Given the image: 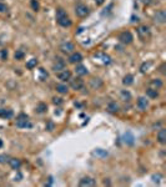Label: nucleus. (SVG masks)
I'll list each match as a JSON object with an SVG mask.
<instances>
[{
	"instance_id": "f257e3e1",
	"label": "nucleus",
	"mask_w": 166,
	"mask_h": 187,
	"mask_svg": "<svg viewBox=\"0 0 166 187\" xmlns=\"http://www.w3.org/2000/svg\"><path fill=\"white\" fill-rule=\"evenodd\" d=\"M15 124H16L18 127H20V129H26V127H31V126H33L29 121V116L25 115V114H20L19 116H18Z\"/></svg>"
},
{
	"instance_id": "f03ea898",
	"label": "nucleus",
	"mask_w": 166,
	"mask_h": 187,
	"mask_svg": "<svg viewBox=\"0 0 166 187\" xmlns=\"http://www.w3.org/2000/svg\"><path fill=\"white\" fill-rule=\"evenodd\" d=\"M132 40H134V37H132V34H131L130 31H122V32H120L119 41H120L121 44L129 45V44L132 43Z\"/></svg>"
},
{
	"instance_id": "7ed1b4c3",
	"label": "nucleus",
	"mask_w": 166,
	"mask_h": 187,
	"mask_svg": "<svg viewBox=\"0 0 166 187\" xmlns=\"http://www.w3.org/2000/svg\"><path fill=\"white\" fill-rule=\"evenodd\" d=\"M75 14L79 18H85L86 15H89V8L85 4H77L75 6Z\"/></svg>"
},
{
	"instance_id": "20e7f679",
	"label": "nucleus",
	"mask_w": 166,
	"mask_h": 187,
	"mask_svg": "<svg viewBox=\"0 0 166 187\" xmlns=\"http://www.w3.org/2000/svg\"><path fill=\"white\" fill-rule=\"evenodd\" d=\"M64 69H66V63L64 61V60L61 58H56L55 59V61L53 64V70L55 72H59V71H61V70Z\"/></svg>"
},
{
	"instance_id": "39448f33",
	"label": "nucleus",
	"mask_w": 166,
	"mask_h": 187,
	"mask_svg": "<svg viewBox=\"0 0 166 187\" xmlns=\"http://www.w3.org/2000/svg\"><path fill=\"white\" fill-rule=\"evenodd\" d=\"M84 85H85V82L84 80H81L80 77H75L74 80H71L70 82V86L72 90H75V91H79V90H82L84 89Z\"/></svg>"
},
{
	"instance_id": "423d86ee",
	"label": "nucleus",
	"mask_w": 166,
	"mask_h": 187,
	"mask_svg": "<svg viewBox=\"0 0 166 187\" xmlns=\"http://www.w3.org/2000/svg\"><path fill=\"white\" fill-rule=\"evenodd\" d=\"M79 185L81 187H93V186H96V181L93 177H82L79 182Z\"/></svg>"
},
{
	"instance_id": "0eeeda50",
	"label": "nucleus",
	"mask_w": 166,
	"mask_h": 187,
	"mask_svg": "<svg viewBox=\"0 0 166 187\" xmlns=\"http://www.w3.org/2000/svg\"><path fill=\"white\" fill-rule=\"evenodd\" d=\"M122 140H124V142H125L127 146H132V145L135 143V136L132 135L131 131H126V132L124 134V136H122Z\"/></svg>"
},
{
	"instance_id": "6e6552de",
	"label": "nucleus",
	"mask_w": 166,
	"mask_h": 187,
	"mask_svg": "<svg viewBox=\"0 0 166 187\" xmlns=\"http://www.w3.org/2000/svg\"><path fill=\"white\" fill-rule=\"evenodd\" d=\"M60 50H61L64 54H71L72 51L75 50V46H74L72 43L66 41V43H63L61 45H60Z\"/></svg>"
},
{
	"instance_id": "1a4fd4ad",
	"label": "nucleus",
	"mask_w": 166,
	"mask_h": 187,
	"mask_svg": "<svg viewBox=\"0 0 166 187\" xmlns=\"http://www.w3.org/2000/svg\"><path fill=\"white\" fill-rule=\"evenodd\" d=\"M58 77H59V80H61V81L70 80L71 79V71L70 70H68V69H64V70H61V71H59Z\"/></svg>"
},
{
	"instance_id": "9d476101",
	"label": "nucleus",
	"mask_w": 166,
	"mask_h": 187,
	"mask_svg": "<svg viewBox=\"0 0 166 187\" xmlns=\"http://www.w3.org/2000/svg\"><path fill=\"white\" fill-rule=\"evenodd\" d=\"M95 58L101 60V63H103L104 65H109L110 63H111V58H110L108 54H104V53H98L95 55Z\"/></svg>"
},
{
	"instance_id": "9b49d317",
	"label": "nucleus",
	"mask_w": 166,
	"mask_h": 187,
	"mask_svg": "<svg viewBox=\"0 0 166 187\" xmlns=\"http://www.w3.org/2000/svg\"><path fill=\"white\" fill-rule=\"evenodd\" d=\"M82 61V55L80 53H71V55L69 56V63L70 64H77Z\"/></svg>"
},
{
	"instance_id": "f8f14e48",
	"label": "nucleus",
	"mask_w": 166,
	"mask_h": 187,
	"mask_svg": "<svg viewBox=\"0 0 166 187\" xmlns=\"http://www.w3.org/2000/svg\"><path fill=\"white\" fill-rule=\"evenodd\" d=\"M137 107H139L140 110H142V111H145L147 107H149V101L146 100V97L140 96L139 99H137Z\"/></svg>"
},
{
	"instance_id": "ddd939ff",
	"label": "nucleus",
	"mask_w": 166,
	"mask_h": 187,
	"mask_svg": "<svg viewBox=\"0 0 166 187\" xmlns=\"http://www.w3.org/2000/svg\"><path fill=\"white\" fill-rule=\"evenodd\" d=\"M155 21L159 22V24H164L166 21V13L165 10H159L155 14Z\"/></svg>"
},
{
	"instance_id": "4468645a",
	"label": "nucleus",
	"mask_w": 166,
	"mask_h": 187,
	"mask_svg": "<svg viewBox=\"0 0 166 187\" xmlns=\"http://www.w3.org/2000/svg\"><path fill=\"white\" fill-rule=\"evenodd\" d=\"M9 165H10V167L13 168V170H19L20 166H21V161L19 160V158H9Z\"/></svg>"
},
{
	"instance_id": "2eb2a0df",
	"label": "nucleus",
	"mask_w": 166,
	"mask_h": 187,
	"mask_svg": "<svg viewBox=\"0 0 166 187\" xmlns=\"http://www.w3.org/2000/svg\"><path fill=\"white\" fill-rule=\"evenodd\" d=\"M93 155L96 156V157H99V158H105L109 155V152L106 151V150H103V148H95Z\"/></svg>"
},
{
	"instance_id": "dca6fc26",
	"label": "nucleus",
	"mask_w": 166,
	"mask_h": 187,
	"mask_svg": "<svg viewBox=\"0 0 166 187\" xmlns=\"http://www.w3.org/2000/svg\"><path fill=\"white\" fill-rule=\"evenodd\" d=\"M13 115H14V112L11 110L1 109V107H0V117H3V119H11Z\"/></svg>"
},
{
	"instance_id": "f3484780",
	"label": "nucleus",
	"mask_w": 166,
	"mask_h": 187,
	"mask_svg": "<svg viewBox=\"0 0 166 187\" xmlns=\"http://www.w3.org/2000/svg\"><path fill=\"white\" fill-rule=\"evenodd\" d=\"M119 110H120V106H119L115 101L109 102V105H108V111L110 112V114H116V112H119Z\"/></svg>"
},
{
	"instance_id": "a211bd4d",
	"label": "nucleus",
	"mask_w": 166,
	"mask_h": 187,
	"mask_svg": "<svg viewBox=\"0 0 166 187\" xmlns=\"http://www.w3.org/2000/svg\"><path fill=\"white\" fill-rule=\"evenodd\" d=\"M158 141L161 145H165L166 143V130L165 129H161L158 132Z\"/></svg>"
},
{
	"instance_id": "6ab92c4d",
	"label": "nucleus",
	"mask_w": 166,
	"mask_h": 187,
	"mask_svg": "<svg viewBox=\"0 0 166 187\" xmlns=\"http://www.w3.org/2000/svg\"><path fill=\"white\" fill-rule=\"evenodd\" d=\"M137 32H139V35H140L141 39H145L146 36H149L150 30H149V27H147V26H140L139 29H137Z\"/></svg>"
},
{
	"instance_id": "aec40b11",
	"label": "nucleus",
	"mask_w": 166,
	"mask_h": 187,
	"mask_svg": "<svg viewBox=\"0 0 166 187\" xmlns=\"http://www.w3.org/2000/svg\"><path fill=\"white\" fill-rule=\"evenodd\" d=\"M58 24L60 26H63V27H69V26H71V20L69 19V16H65V18H63V19H59Z\"/></svg>"
},
{
	"instance_id": "412c9836",
	"label": "nucleus",
	"mask_w": 166,
	"mask_h": 187,
	"mask_svg": "<svg viewBox=\"0 0 166 187\" xmlns=\"http://www.w3.org/2000/svg\"><path fill=\"white\" fill-rule=\"evenodd\" d=\"M75 74L79 75V76H82V75H86L87 74V69L84 65H76L75 67Z\"/></svg>"
},
{
	"instance_id": "4be33fe9",
	"label": "nucleus",
	"mask_w": 166,
	"mask_h": 187,
	"mask_svg": "<svg viewBox=\"0 0 166 187\" xmlns=\"http://www.w3.org/2000/svg\"><path fill=\"white\" fill-rule=\"evenodd\" d=\"M150 87L151 89H160V87H162V81L160 80V79H153V80L150 81Z\"/></svg>"
},
{
	"instance_id": "5701e85b",
	"label": "nucleus",
	"mask_w": 166,
	"mask_h": 187,
	"mask_svg": "<svg viewBox=\"0 0 166 187\" xmlns=\"http://www.w3.org/2000/svg\"><path fill=\"white\" fill-rule=\"evenodd\" d=\"M122 84H124V85H126V86L132 85V84H134V76H132L131 74H127L126 76H124V79H122Z\"/></svg>"
},
{
	"instance_id": "b1692460",
	"label": "nucleus",
	"mask_w": 166,
	"mask_h": 187,
	"mask_svg": "<svg viewBox=\"0 0 166 187\" xmlns=\"http://www.w3.org/2000/svg\"><path fill=\"white\" fill-rule=\"evenodd\" d=\"M46 110H48V105L45 102H39L36 105V112L38 114H44V112H46Z\"/></svg>"
},
{
	"instance_id": "393cba45",
	"label": "nucleus",
	"mask_w": 166,
	"mask_h": 187,
	"mask_svg": "<svg viewBox=\"0 0 166 187\" xmlns=\"http://www.w3.org/2000/svg\"><path fill=\"white\" fill-rule=\"evenodd\" d=\"M146 95L150 97V99H156V97L159 96V92H158V90L156 89H151V87H149L146 90Z\"/></svg>"
},
{
	"instance_id": "a878e982",
	"label": "nucleus",
	"mask_w": 166,
	"mask_h": 187,
	"mask_svg": "<svg viewBox=\"0 0 166 187\" xmlns=\"http://www.w3.org/2000/svg\"><path fill=\"white\" fill-rule=\"evenodd\" d=\"M90 85L93 89H99L103 86V81L100 80V79H91L90 80Z\"/></svg>"
},
{
	"instance_id": "bb28decb",
	"label": "nucleus",
	"mask_w": 166,
	"mask_h": 187,
	"mask_svg": "<svg viewBox=\"0 0 166 187\" xmlns=\"http://www.w3.org/2000/svg\"><path fill=\"white\" fill-rule=\"evenodd\" d=\"M56 91L59 92V94H61V95H64V94H66L68 91H69V89H68V86L66 85H64V84H58L56 85Z\"/></svg>"
},
{
	"instance_id": "cd10ccee",
	"label": "nucleus",
	"mask_w": 166,
	"mask_h": 187,
	"mask_svg": "<svg viewBox=\"0 0 166 187\" xmlns=\"http://www.w3.org/2000/svg\"><path fill=\"white\" fill-rule=\"evenodd\" d=\"M120 96H121V99L124 101H129L131 99V94L127 90H121V92H120Z\"/></svg>"
},
{
	"instance_id": "c85d7f7f",
	"label": "nucleus",
	"mask_w": 166,
	"mask_h": 187,
	"mask_svg": "<svg viewBox=\"0 0 166 187\" xmlns=\"http://www.w3.org/2000/svg\"><path fill=\"white\" fill-rule=\"evenodd\" d=\"M36 65H38V59H30L29 61L26 63V69L31 70V69L36 67Z\"/></svg>"
},
{
	"instance_id": "c756f323",
	"label": "nucleus",
	"mask_w": 166,
	"mask_h": 187,
	"mask_svg": "<svg viewBox=\"0 0 166 187\" xmlns=\"http://www.w3.org/2000/svg\"><path fill=\"white\" fill-rule=\"evenodd\" d=\"M65 16H68L66 11L64 10V9L59 8L58 10H56V20H59V19H63V18H65Z\"/></svg>"
},
{
	"instance_id": "7c9ffc66",
	"label": "nucleus",
	"mask_w": 166,
	"mask_h": 187,
	"mask_svg": "<svg viewBox=\"0 0 166 187\" xmlns=\"http://www.w3.org/2000/svg\"><path fill=\"white\" fill-rule=\"evenodd\" d=\"M30 6L34 11H38L40 9V4H39L38 0H30Z\"/></svg>"
},
{
	"instance_id": "2f4dec72",
	"label": "nucleus",
	"mask_w": 166,
	"mask_h": 187,
	"mask_svg": "<svg viewBox=\"0 0 166 187\" xmlns=\"http://www.w3.org/2000/svg\"><path fill=\"white\" fill-rule=\"evenodd\" d=\"M151 65H153V63H144V64L141 65V67H140L141 72H142V74H145L146 71H149V69H150Z\"/></svg>"
},
{
	"instance_id": "473e14b6",
	"label": "nucleus",
	"mask_w": 166,
	"mask_h": 187,
	"mask_svg": "<svg viewBox=\"0 0 166 187\" xmlns=\"http://www.w3.org/2000/svg\"><path fill=\"white\" fill-rule=\"evenodd\" d=\"M25 56V53L23 50H16L15 55H14V58H15V60H23Z\"/></svg>"
},
{
	"instance_id": "72a5a7b5",
	"label": "nucleus",
	"mask_w": 166,
	"mask_h": 187,
	"mask_svg": "<svg viewBox=\"0 0 166 187\" xmlns=\"http://www.w3.org/2000/svg\"><path fill=\"white\" fill-rule=\"evenodd\" d=\"M39 71H40V75H41V77H40V79H41V80H45V79H46V77L49 76V75H48V72H46V71H45V70H44V69H40V70H39Z\"/></svg>"
},
{
	"instance_id": "f704fd0d",
	"label": "nucleus",
	"mask_w": 166,
	"mask_h": 187,
	"mask_svg": "<svg viewBox=\"0 0 166 187\" xmlns=\"http://www.w3.org/2000/svg\"><path fill=\"white\" fill-rule=\"evenodd\" d=\"M151 179H153V181H154V182H158V183H159L160 180L162 179V176H161L160 174H158V175H153V176H151Z\"/></svg>"
},
{
	"instance_id": "c9c22d12",
	"label": "nucleus",
	"mask_w": 166,
	"mask_h": 187,
	"mask_svg": "<svg viewBox=\"0 0 166 187\" xmlns=\"http://www.w3.org/2000/svg\"><path fill=\"white\" fill-rule=\"evenodd\" d=\"M5 11H8V5L0 1V13H5Z\"/></svg>"
},
{
	"instance_id": "e433bc0d",
	"label": "nucleus",
	"mask_w": 166,
	"mask_h": 187,
	"mask_svg": "<svg viewBox=\"0 0 166 187\" xmlns=\"http://www.w3.org/2000/svg\"><path fill=\"white\" fill-rule=\"evenodd\" d=\"M0 58H1V60H6L8 59V51L6 50L0 51Z\"/></svg>"
},
{
	"instance_id": "4c0bfd02",
	"label": "nucleus",
	"mask_w": 166,
	"mask_h": 187,
	"mask_svg": "<svg viewBox=\"0 0 166 187\" xmlns=\"http://www.w3.org/2000/svg\"><path fill=\"white\" fill-rule=\"evenodd\" d=\"M6 161H9L8 155H0V163H5Z\"/></svg>"
},
{
	"instance_id": "58836bf2",
	"label": "nucleus",
	"mask_w": 166,
	"mask_h": 187,
	"mask_svg": "<svg viewBox=\"0 0 166 187\" xmlns=\"http://www.w3.org/2000/svg\"><path fill=\"white\" fill-rule=\"evenodd\" d=\"M53 102H54L55 105H61V104H63V100L60 99V97H54V99H53Z\"/></svg>"
},
{
	"instance_id": "ea45409f",
	"label": "nucleus",
	"mask_w": 166,
	"mask_h": 187,
	"mask_svg": "<svg viewBox=\"0 0 166 187\" xmlns=\"http://www.w3.org/2000/svg\"><path fill=\"white\" fill-rule=\"evenodd\" d=\"M165 64H161V66H160V72L161 74H165Z\"/></svg>"
},
{
	"instance_id": "a19ab883",
	"label": "nucleus",
	"mask_w": 166,
	"mask_h": 187,
	"mask_svg": "<svg viewBox=\"0 0 166 187\" xmlns=\"http://www.w3.org/2000/svg\"><path fill=\"white\" fill-rule=\"evenodd\" d=\"M53 127H54V125H53L51 122H49V124H48V130H49V131H51V130H53Z\"/></svg>"
},
{
	"instance_id": "79ce46f5",
	"label": "nucleus",
	"mask_w": 166,
	"mask_h": 187,
	"mask_svg": "<svg viewBox=\"0 0 166 187\" xmlns=\"http://www.w3.org/2000/svg\"><path fill=\"white\" fill-rule=\"evenodd\" d=\"M105 0H95V3L98 4V5H101V4H104Z\"/></svg>"
},
{
	"instance_id": "37998d69",
	"label": "nucleus",
	"mask_w": 166,
	"mask_h": 187,
	"mask_svg": "<svg viewBox=\"0 0 166 187\" xmlns=\"http://www.w3.org/2000/svg\"><path fill=\"white\" fill-rule=\"evenodd\" d=\"M0 147H3V141L1 140H0Z\"/></svg>"
}]
</instances>
